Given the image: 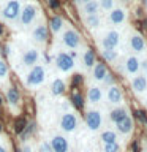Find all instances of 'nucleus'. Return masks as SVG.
Listing matches in <instances>:
<instances>
[{
	"mask_svg": "<svg viewBox=\"0 0 147 152\" xmlns=\"http://www.w3.org/2000/svg\"><path fill=\"white\" fill-rule=\"evenodd\" d=\"M46 81V70L41 65L32 66V70L25 76V86L27 87H38Z\"/></svg>",
	"mask_w": 147,
	"mask_h": 152,
	"instance_id": "1",
	"label": "nucleus"
},
{
	"mask_svg": "<svg viewBox=\"0 0 147 152\" xmlns=\"http://www.w3.org/2000/svg\"><path fill=\"white\" fill-rule=\"evenodd\" d=\"M21 0H9L5 3V7L2 8V18L8 22H14L21 14Z\"/></svg>",
	"mask_w": 147,
	"mask_h": 152,
	"instance_id": "2",
	"label": "nucleus"
},
{
	"mask_svg": "<svg viewBox=\"0 0 147 152\" xmlns=\"http://www.w3.org/2000/svg\"><path fill=\"white\" fill-rule=\"evenodd\" d=\"M78 124H79V121H78V117H76V114L70 113V111L62 114L60 121H59V125L65 133H73L76 128H78Z\"/></svg>",
	"mask_w": 147,
	"mask_h": 152,
	"instance_id": "3",
	"label": "nucleus"
},
{
	"mask_svg": "<svg viewBox=\"0 0 147 152\" xmlns=\"http://www.w3.org/2000/svg\"><path fill=\"white\" fill-rule=\"evenodd\" d=\"M36 13H38V8L35 7V5H33V3H27L25 7L21 10V14H19L21 26L22 27L32 26L33 21H35V18H36Z\"/></svg>",
	"mask_w": 147,
	"mask_h": 152,
	"instance_id": "4",
	"label": "nucleus"
},
{
	"mask_svg": "<svg viewBox=\"0 0 147 152\" xmlns=\"http://www.w3.org/2000/svg\"><path fill=\"white\" fill-rule=\"evenodd\" d=\"M85 125H87V128L92 130V132L100 130L101 125H103L101 113L97 111V109H90V111H87V114H85Z\"/></svg>",
	"mask_w": 147,
	"mask_h": 152,
	"instance_id": "5",
	"label": "nucleus"
},
{
	"mask_svg": "<svg viewBox=\"0 0 147 152\" xmlns=\"http://www.w3.org/2000/svg\"><path fill=\"white\" fill-rule=\"evenodd\" d=\"M55 65L62 73H68V71L74 68V59L70 54H66V52H60L55 57Z\"/></svg>",
	"mask_w": 147,
	"mask_h": 152,
	"instance_id": "6",
	"label": "nucleus"
},
{
	"mask_svg": "<svg viewBox=\"0 0 147 152\" xmlns=\"http://www.w3.org/2000/svg\"><path fill=\"white\" fill-rule=\"evenodd\" d=\"M49 144L52 152H70V142L63 135H59V133L52 135L49 140Z\"/></svg>",
	"mask_w": 147,
	"mask_h": 152,
	"instance_id": "7",
	"label": "nucleus"
},
{
	"mask_svg": "<svg viewBox=\"0 0 147 152\" xmlns=\"http://www.w3.org/2000/svg\"><path fill=\"white\" fill-rule=\"evenodd\" d=\"M62 41H63V45L66 48L76 49V48H79V45H81V37L74 28H68V30H65L63 35H62Z\"/></svg>",
	"mask_w": 147,
	"mask_h": 152,
	"instance_id": "8",
	"label": "nucleus"
},
{
	"mask_svg": "<svg viewBox=\"0 0 147 152\" xmlns=\"http://www.w3.org/2000/svg\"><path fill=\"white\" fill-rule=\"evenodd\" d=\"M119 43H120V35H119V32L109 30V32H106V35L103 37L101 46H103V49H116Z\"/></svg>",
	"mask_w": 147,
	"mask_h": 152,
	"instance_id": "9",
	"label": "nucleus"
},
{
	"mask_svg": "<svg viewBox=\"0 0 147 152\" xmlns=\"http://www.w3.org/2000/svg\"><path fill=\"white\" fill-rule=\"evenodd\" d=\"M38 62H40V52H38V49L30 48V49H27L25 52H24L22 64L25 65V66H35Z\"/></svg>",
	"mask_w": 147,
	"mask_h": 152,
	"instance_id": "10",
	"label": "nucleus"
},
{
	"mask_svg": "<svg viewBox=\"0 0 147 152\" xmlns=\"http://www.w3.org/2000/svg\"><path fill=\"white\" fill-rule=\"evenodd\" d=\"M125 19H127V11L123 8H112L111 13H109V22L114 24V26L123 24Z\"/></svg>",
	"mask_w": 147,
	"mask_h": 152,
	"instance_id": "11",
	"label": "nucleus"
},
{
	"mask_svg": "<svg viewBox=\"0 0 147 152\" xmlns=\"http://www.w3.org/2000/svg\"><path fill=\"white\" fill-rule=\"evenodd\" d=\"M32 37H33V40H35L36 43H46V40H47V27H46V24H43V22L38 24V26L33 28Z\"/></svg>",
	"mask_w": 147,
	"mask_h": 152,
	"instance_id": "12",
	"label": "nucleus"
},
{
	"mask_svg": "<svg viewBox=\"0 0 147 152\" xmlns=\"http://www.w3.org/2000/svg\"><path fill=\"white\" fill-rule=\"evenodd\" d=\"M141 68V60L136 56H130L125 60V71L128 75H136Z\"/></svg>",
	"mask_w": 147,
	"mask_h": 152,
	"instance_id": "13",
	"label": "nucleus"
},
{
	"mask_svg": "<svg viewBox=\"0 0 147 152\" xmlns=\"http://www.w3.org/2000/svg\"><path fill=\"white\" fill-rule=\"evenodd\" d=\"M106 97H108V102L112 103V104H120L122 103V92L117 86H109Z\"/></svg>",
	"mask_w": 147,
	"mask_h": 152,
	"instance_id": "14",
	"label": "nucleus"
},
{
	"mask_svg": "<svg viewBox=\"0 0 147 152\" xmlns=\"http://www.w3.org/2000/svg\"><path fill=\"white\" fill-rule=\"evenodd\" d=\"M131 89L135 90L136 94H144L147 90V78L146 76H141V75L135 76L131 81Z\"/></svg>",
	"mask_w": 147,
	"mask_h": 152,
	"instance_id": "15",
	"label": "nucleus"
},
{
	"mask_svg": "<svg viewBox=\"0 0 147 152\" xmlns=\"http://www.w3.org/2000/svg\"><path fill=\"white\" fill-rule=\"evenodd\" d=\"M116 127H117L119 133H122V135H130V133L133 132V121H131V117L130 116L123 117L122 121H119L116 124Z\"/></svg>",
	"mask_w": 147,
	"mask_h": 152,
	"instance_id": "16",
	"label": "nucleus"
},
{
	"mask_svg": "<svg viewBox=\"0 0 147 152\" xmlns=\"http://www.w3.org/2000/svg\"><path fill=\"white\" fill-rule=\"evenodd\" d=\"M130 46H131L133 51L139 54V52H142L146 49V41H144V38H142L141 35L135 33V35H131V38H130Z\"/></svg>",
	"mask_w": 147,
	"mask_h": 152,
	"instance_id": "17",
	"label": "nucleus"
},
{
	"mask_svg": "<svg viewBox=\"0 0 147 152\" xmlns=\"http://www.w3.org/2000/svg\"><path fill=\"white\" fill-rule=\"evenodd\" d=\"M87 100H89V103H92V104L100 103V102L103 100V90L100 89L98 86H93V87H90L89 92H87Z\"/></svg>",
	"mask_w": 147,
	"mask_h": 152,
	"instance_id": "18",
	"label": "nucleus"
},
{
	"mask_svg": "<svg viewBox=\"0 0 147 152\" xmlns=\"http://www.w3.org/2000/svg\"><path fill=\"white\" fill-rule=\"evenodd\" d=\"M106 75H108V68H106V65L101 64V62H98V64L95 62V65H93V71H92L93 79H95V81H103Z\"/></svg>",
	"mask_w": 147,
	"mask_h": 152,
	"instance_id": "19",
	"label": "nucleus"
},
{
	"mask_svg": "<svg viewBox=\"0 0 147 152\" xmlns=\"http://www.w3.org/2000/svg\"><path fill=\"white\" fill-rule=\"evenodd\" d=\"M7 100H8L9 106H11V108H16L17 104H19V102H21V95H19L17 89L9 87V89L7 90Z\"/></svg>",
	"mask_w": 147,
	"mask_h": 152,
	"instance_id": "20",
	"label": "nucleus"
},
{
	"mask_svg": "<svg viewBox=\"0 0 147 152\" xmlns=\"http://www.w3.org/2000/svg\"><path fill=\"white\" fill-rule=\"evenodd\" d=\"M98 10H100V5H98L97 0H90V2L82 5V13L85 14V16H90V14H98Z\"/></svg>",
	"mask_w": 147,
	"mask_h": 152,
	"instance_id": "21",
	"label": "nucleus"
},
{
	"mask_svg": "<svg viewBox=\"0 0 147 152\" xmlns=\"http://www.w3.org/2000/svg\"><path fill=\"white\" fill-rule=\"evenodd\" d=\"M65 89H66V86L65 83L62 79H54L52 81V86H51V92L55 95V97H59V95H62L65 92Z\"/></svg>",
	"mask_w": 147,
	"mask_h": 152,
	"instance_id": "22",
	"label": "nucleus"
},
{
	"mask_svg": "<svg viewBox=\"0 0 147 152\" xmlns=\"http://www.w3.org/2000/svg\"><path fill=\"white\" fill-rule=\"evenodd\" d=\"M128 114H127V109L125 108H116V109H112L111 114H109V119L114 122V124H117L119 121H122L123 117H127Z\"/></svg>",
	"mask_w": 147,
	"mask_h": 152,
	"instance_id": "23",
	"label": "nucleus"
},
{
	"mask_svg": "<svg viewBox=\"0 0 147 152\" xmlns=\"http://www.w3.org/2000/svg\"><path fill=\"white\" fill-rule=\"evenodd\" d=\"M84 24L87 26V28H97L101 24V19H100L98 14H90V16H85Z\"/></svg>",
	"mask_w": 147,
	"mask_h": 152,
	"instance_id": "24",
	"label": "nucleus"
},
{
	"mask_svg": "<svg viewBox=\"0 0 147 152\" xmlns=\"http://www.w3.org/2000/svg\"><path fill=\"white\" fill-rule=\"evenodd\" d=\"M49 27H51V30L57 35V33L63 28V19H62L60 16H54L51 19V22H49Z\"/></svg>",
	"mask_w": 147,
	"mask_h": 152,
	"instance_id": "25",
	"label": "nucleus"
},
{
	"mask_svg": "<svg viewBox=\"0 0 147 152\" xmlns=\"http://www.w3.org/2000/svg\"><path fill=\"white\" fill-rule=\"evenodd\" d=\"M82 62H84L85 68H92V66L95 65V52L92 49H87V51L84 52Z\"/></svg>",
	"mask_w": 147,
	"mask_h": 152,
	"instance_id": "26",
	"label": "nucleus"
},
{
	"mask_svg": "<svg viewBox=\"0 0 147 152\" xmlns=\"http://www.w3.org/2000/svg\"><path fill=\"white\" fill-rule=\"evenodd\" d=\"M101 141L103 144H108V142H116L117 141V133L112 130H104L101 133Z\"/></svg>",
	"mask_w": 147,
	"mask_h": 152,
	"instance_id": "27",
	"label": "nucleus"
},
{
	"mask_svg": "<svg viewBox=\"0 0 147 152\" xmlns=\"http://www.w3.org/2000/svg\"><path fill=\"white\" fill-rule=\"evenodd\" d=\"M103 57H104V60H108V62H114L119 57V52L116 49H103Z\"/></svg>",
	"mask_w": 147,
	"mask_h": 152,
	"instance_id": "28",
	"label": "nucleus"
},
{
	"mask_svg": "<svg viewBox=\"0 0 147 152\" xmlns=\"http://www.w3.org/2000/svg\"><path fill=\"white\" fill-rule=\"evenodd\" d=\"M71 100H73V104L76 108H82L84 106V98L79 92H74L73 95H71Z\"/></svg>",
	"mask_w": 147,
	"mask_h": 152,
	"instance_id": "29",
	"label": "nucleus"
},
{
	"mask_svg": "<svg viewBox=\"0 0 147 152\" xmlns=\"http://www.w3.org/2000/svg\"><path fill=\"white\" fill-rule=\"evenodd\" d=\"M114 3H116V0H100L98 2L100 8L104 10V11H111V10L114 8Z\"/></svg>",
	"mask_w": 147,
	"mask_h": 152,
	"instance_id": "30",
	"label": "nucleus"
},
{
	"mask_svg": "<svg viewBox=\"0 0 147 152\" xmlns=\"http://www.w3.org/2000/svg\"><path fill=\"white\" fill-rule=\"evenodd\" d=\"M25 125H27L25 119H24V117H19L17 121H16V124H14V130H16V133H19V135H21L22 130L25 128Z\"/></svg>",
	"mask_w": 147,
	"mask_h": 152,
	"instance_id": "31",
	"label": "nucleus"
},
{
	"mask_svg": "<svg viewBox=\"0 0 147 152\" xmlns=\"http://www.w3.org/2000/svg\"><path fill=\"white\" fill-rule=\"evenodd\" d=\"M33 128H35V125H33V124H27L25 128H24L22 133H21V135H22V141H27V138L33 133Z\"/></svg>",
	"mask_w": 147,
	"mask_h": 152,
	"instance_id": "32",
	"label": "nucleus"
},
{
	"mask_svg": "<svg viewBox=\"0 0 147 152\" xmlns=\"http://www.w3.org/2000/svg\"><path fill=\"white\" fill-rule=\"evenodd\" d=\"M103 152H119V144L116 142H108V144H103Z\"/></svg>",
	"mask_w": 147,
	"mask_h": 152,
	"instance_id": "33",
	"label": "nucleus"
},
{
	"mask_svg": "<svg viewBox=\"0 0 147 152\" xmlns=\"http://www.w3.org/2000/svg\"><path fill=\"white\" fill-rule=\"evenodd\" d=\"M38 152H52L49 141H40L38 142Z\"/></svg>",
	"mask_w": 147,
	"mask_h": 152,
	"instance_id": "34",
	"label": "nucleus"
},
{
	"mask_svg": "<svg viewBox=\"0 0 147 152\" xmlns=\"http://www.w3.org/2000/svg\"><path fill=\"white\" fill-rule=\"evenodd\" d=\"M7 75H8V66L7 64L0 59V79H3V78H7Z\"/></svg>",
	"mask_w": 147,
	"mask_h": 152,
	"instance_id": "35",
	"label": "nucleus"
},
{
	"mask_svg": "<svg viewBox=\"0 0 147 152\" xmlns=\"http://www.w3.org/2000/svg\"><path fill=\"white\" fill-rule=\"evenodd\" d=\"M103 83L104 84H108V86H114L112 83H114V78H112V75H106V76H104V79H103Z\"/></svg>",
	"mask_w": 147,
	"mask_h": 152,
	"instance_id": "36",
	"label": "nucleus"
},
{
	"mask_svg": "<svg viewBox=\"0 0 147 152\" xmlns=\"http://www.w3.org/2000/svg\"><path fill=\"white\" fill-rule=\"evenodd\" d=\"M79 83H82V76H81V75H76L74 78H73V87H76Z\"/></svg>",
	"mask_w": 147,
	"mask_h": 152,
	"instance_id": "37",
	"label": "nucleus"
},
{
	"mask_svg": "<svg viewBox=\"0 0 147 152\" xmlns=\"http://www.w3.org/2000/svg\"><path fill=\"white\" fill-rule=\"evenodd\" d=\"M49 7L52 8V10H57L60 7V3H59V0H49Z\"/></svg>",
	"mask_w": 147,
	"mask_h": 152,
	"instance_id": "38",
	"label": "nucleus"
},
{
	"mask_svg": "<svg viewBox=\"0 0 147 152\" xmlns=\"http://www.w3.org/2000/svg\"><path fill=\"white\" fill-rule=\"evenodd\" d=\"M136 117H139L142 122H146V124H147V117H146V114L142 113V111H136Z\"/></svg>",
	"mask_w": 147,
	"mask_h": 152,
	"instance_id": "39",
	"label": "nucleus"
},
{
	"mask_svg": "<svg viewBox=\"0 0 147 152\" xmlns=\"http://www.w3.org/2000/svg\"><path fill=\"white\" fill-rule=\"evenodd\" d=\"M22 152H33V149H32V146H30V144L24 142V146H22Z\"/></svg>",
	"mask_w": 147,
	"mask_h": 152,
	"instance_id": "40",
	"label": "nucleus"
},
{
	"mask_svg": "<svg viewBox=\"0 0 147 152\" xmlns=\"http://www.w3.org/2000/svg\"><path fill=\"white\" fill-rule=\"evenodd\" d=\"M87 2H90V0H76V3H78V5H84V3H87Z\"/></svg>",
	"mask_w": 147,
	"mask_h": 152,
	"instance_id": "41",
	"label": "nucleus"
},
{
	"mask_svg": "<svg viewBox=\"0 0 147 152\" xmlns=\"http://www.w3.org/2000/svg\"><path fill=\"white\" fill-rule=\"evenodd\" d=\"M0 152H8V149H7V146L0 144Z\"/></svg>",
	"mask_w": 147,
	"mask_h": 152,
	"instance_id": "42",
	"label": "nucleus"
},
{
	"mask_svg": "<svg viewBox=\"0 0 147 152\" xmlns=\"http://www.w3.org/2000/svg\"><path fill=\"white\" fill-rule=\"evenodd\" d=\"M141 66H142V68H146V70H147V60H144V62H141Z\"/></svg>",
	"mask_w": 147,
	"mask_h": 152,
	"instance_id": "43",
	"label": "nucleus"
},
{
	"mask_svg": "<svg viewBox=\"0 0 147 152\" xmlns=\"http://www.w3.org/2000/svg\"><path fill=\"white\" fill-rule=\"evenodd\" d=\"M3 33V27H2V24H0V35Z\"/></svg>",
	"mask_w": 147,
	"mask_h": 152,
	"instance_id": "44",
	"label": "nucleus"
},
{
	"mask_svg": "<svg viewBox=\"0 0 147 152\" xmlns=\"http://www.w3.org/2000/svg\"><path fill=\"white\" fill-rule=\"evenodd\" d=\"M144 5H146V7H147V0H144Z\"/></svg>",
	"mask_w": 147,
	"mask_h": 152,
	"instance_id": "45",
	"label": "nucleus"
},
{
	"mask_svg": "<svg viewBox=\"0 0 147 152\" xmlns=\"http://www.w3.org/2000/svg\"><path fill=\"white\" fill-rule=\"evenodd\" d=\"M123 2H131V0H123Z\"/></svg>",
	"mask_w": 147,
	"mask_h": 152,
	"instance_id": "46",
	"label": "nucleus"
},
{
	"mask_svg": "<svg viewBox=\"0 0 147 152\" xmlns=\"http://www.w3.org/2000/svg\"><path fill=\"white\" fill-rule=\"evenodd\" d=\"M0 104H2V97H0Z\"/></svg>",
	"mask_w": 147,
	"mask_h": 152,
	"instance_id": "47",
	"label": "nucleus"
},
{
	"mask_svg": "<svg viewBox=\"0 0 147 152\" xmlns=\"http://www.w3.org/2000/svg\"><path fill=\"white\" fill-rule=\"evenodd\" d=\"M0 132H2V127H0Z\"/></svg>",
	"mask_w": 147,
	"mask_h": 152,
	"instance_id": "48",
	"label": "nucleus"
},
{
	"mask_svg": "<svg viewBox=\"0 0 147 152\" xmlns=\"http://www.w3.org/2000/svg\"><path fill=\"white\" fill-rule=\"evenodd\" d=\"M146 76H147V75H146Z\"/></svg>",
	"mask_w": 147,
	"mask_h": 152,
	"instance_id": "49",
	"label": "nucleus"
},
{
	"mask_svg": "<svg viewBox=\"0 0 147 152\" xmlns=\"http://www.w3.org/2000/svg\"><path fill=\"white\" fill-rule=\"evenodd\" d=\"M146 104H147V103H146Z\"/></svg>",
	"mask_w": 147,
	"mask_h": 152,
	"instance_id": "50",
	"label": "nucleus"
}]
</instances>
